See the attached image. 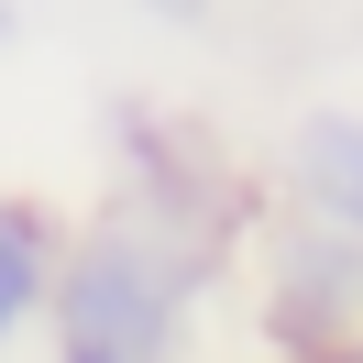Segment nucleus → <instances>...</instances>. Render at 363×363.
Returning a JSON list of instances; mask_svg holds the SVG:
<instances>
[{"mask_svg":"<svg viewBox=\"0 0 363 363\" xmlns=\"http://www.w3.org/2000/svg\"><path fill=\"white\" fill-rule=\"evenodd\" d=\"M220 231H187L165 209L121 199L99 209L89 231L55 242V297H45V330L77 341V352H111V363H177L187 352V319H199L209 275H220Z\"/></svg>","mask_w":363,"mask_h":363,"instance_id":"1","label":"nucleus"},{"mask_svg":"<svg viewBox=\"0 0 363 363\" xmlns=\"http://www.w3.org/2000/svg\"><path fill=\"white\" fill-rule=\"evenodd\" d=\"M264 330L286 341V352H330V341L363 330V242L330 220H308V209H286V220L264 231Z\"/></svg>","mask_w":363,"mask_h":363,"instance_id":"2","label":"nucleus"},{"mask_svg":"<svg viewBox=\"0 0 363 363\" xmlns=\"http://www.w3.org/2000/svg\"><path fill=\"white\" fill-rule=\"evenodd\" d=\"M286 199L363 242V111H308L286 133Z\"/></svg>","mask_w":363,"mask_h":363,"instance_id":"3","label":"nucleus"},{"mask_svg":"<svg viewBox=\"0 0 363 363\" xmlns=\"http://www.w3.org/2000/svg\"><path fill=\"white\" fill-rule=\"evenodd\" d=\"M55 242H67V220H55L45 199H23V187H0V363H11L33 330H45Z\"/></svg>","mask_w":363,"mask_h":363,"instance_id":"4","label":"nucleus"},{"mask_svg":"<svg viewBox=\"0 0 363 363\" xmlns=\"http://www.w3.org/2000/svg\"><path fill=\"white\" fill-rule=\"evenodd\" d=\"M133 11H155V23H199L209 0H133Z\"/></svg>","mask_w":363,"mask_h":363,"instance_id":"5","label":"nucleus"},{"mask_svg":"<svg viewBox=\"0 0 363 363\" xmlns=\"http://www.w3.org/2000/svg\"><path fill=\"white\" fill-rule=\"evenodd\" d=\"M55 363H111V352H77V341H55Z\"/></svg>","mask_w":363,"mask_h":363,"instance_id":"6","label":"nucleus"}]
</instances>
